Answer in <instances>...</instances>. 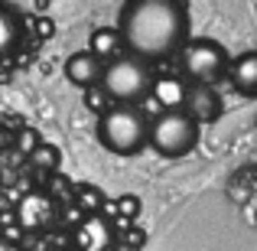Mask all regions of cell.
I'll use <instances>...</instances> for the list:
<instances>
[{
  "label": "cell",
  "mask_w": 257,
  "mask_h": 251,
  "mask_svg": "<svg viewBox=\"0 0 257 251\" xmlns=\"http://www.w3.org/2000/svg\"><path fill=\"white\" fill-rule=\"evenodd\" d=\"M104 69H107V65L101 62V59L94 56L91 49L72 52V56L65 59V78H69L72 85H78V88H94V85H101V82H104Z\"/></svg>",
  "instance_id": "cell-8"
},
{
  "label": "cell",
  "mask_w": 257,
  "mask_h": 251,
  "mask_svg": "<svg viewBox=\"0 0 257 251\" xmlns=\"http://www.w3.org/2000/svg\"><path fill=\"white\" fill-rule=\"evenodd\" d=\"M111 101V95H107V88L104 85H94V88H85V108L88 111H94L101 118V114H107L114 105H107Z\"/></svg>",
  "instance_id": "cell-19"
},
{
  "label": "cell",
  "mask_w": 257,
  "mask_h": 251,
  "mask_svg": "<svg viewBox=\"0 0 257 251\" xmlns=\"http://www.w3.org/2000/svg\"><path fill=\"white\" fill-rule=\"evenodd\" d=\"M182 111L195 121V124H212V121L221 118V98L212 85H189V98Z\"/></svg>",
  "instance_id": "cell-9"
},
{
  "label": "cell",
  "mask_w": 257,
  "mask_h": 251,
  "mask_svg": "<svg viewBox=\"0 0 257 251\" xmlns=\"http://www.w3.org/2000/svg\"><path fill=\"white\" fill-rule=\"evenodd\" d=\"M36 26H39V33H43V36H49V33L56 30V26H52L49 20H36Z\"/></svg>",
  "instance_id": "cell-21"
},
{
  "label": "cell",
  "mask_w": 257,
  "mask_h": 251,
  "mask_svg": "<svg viewBox=\"0 0 257 251\" xmlns=\"http://www.w3.org/2000/svg\"><path fill=\"white\" fill-rule=\"evenodd\" d=\"M43 144H46V140L39 137V131H36V127H30V124H23V127H20V131L13 134L10 140H7V147H13V150H17L23 160H30V157H33V153H36Z\"/></svg>",
  "instance_id": "cell-15"
},
{
  "label": "cell",
  "mask_w": 257,
  "mask_h": 251,
  "mask_svg": "<svg viewBox=\"0 0 257 251\" xmlns=\"http://www.w3.org/2000/svg\"><path fill=\"white\" fill-rule=\"evenodd\" d=\"M33 170H39V173H59V163H62V153H59V147L56 144H43L36 153H33L30 160H26Z\"/></svg>",
  "instance_id": "cell-16"
},
{
  "label": "cell",
  "mask_w": 257,
  "mask_h": 251,
  "mask_svg": "<svg viewBox=\"0 0 257 251\" xmlns=\"http://www.w3.org/2000/svg\"><path fill=\"white\" fill-rule=\"evenodd\" d=\"M20 33H23V23H20L17 10H13V7H4V13H0V46H4L7 56H10L13 46L20 43Z\"/></svg>",
  "instance_id": "cell-14"
},
{
  "label": "cell",
  "mask_w": 257,
  "mask_h": 251,
  "mask_svg": "<svg viewBox=\"0 0 257 251\" xmlns=\"http://www.w3.org/2000/svg\"><path fill=\"white\" fill-rule=\"evenodd\" d=\"M114 251H134V248H127V245H114Z\"/></svg>",
  "instance_id": "cell-22"
},
{
  "label": "cell",
  "mask_w": 257,
  "mask_h": 251,
  "mask_svg": "<svg viewBox=\"0 0 257 251\" xmlns=\"http://www.w3.org/2000/svg\"><path fill=\"white\" fill-rule=\"evenodd\" d=\"M182 69L195 85H215L218 78H228L231 59H228L225 46L215 39H192L182 49Z\"/></svg>",
  "instance_id": "cell-5"
},
{
  "label": "cell",
  "mask_w": 257,
  "mask_h": 251,
  "mask_svg": "<svg viewBox=\"0 0 257 251\" xmlns=\"http://www.w3.org/2000/svg\"><path fill=\"white\" fill-rule=\"evenodd\" d=\"M228 82L238 88L241 95L254 98L257 95V49L241 52L238 59L231 62V72H228Z\"/></svg>",
  "instance_id": "cell-12"
},
{
  "label": "cell",
  "mask_w": 257,
  "mask_h": 251,
  "mask_svg": "<svg viewBox=\"0 0 257 251\" xmlns=\"http://www.w3.org/2000/svg\"><path fill=\"white\" fill-rule=\"evenodd\" d=\"M46 193L52 196V199L59 202V206H72V202H75V183L72 180H65L62 173H52L49 176V183H46Z\"/></svg>",
  "instance_id": "cell-17"
},
{
  "label": "cell",
  "mask_w": 257,
  "mask_h": 251,
  "mask_svg": "<svg viewBox=\"0 0 257 251\" xmlns=\"http://www.w3.org/2000/svg\"><path fill=\"white\" fill-rule=\"evenodd\" d=\"M117 30L127 52L140 59H166L186 43L189 20L179 0H127L120 7Z\"/></svg>",
  "instance_id": "cell-1"
},
{
  "label": "cell",
  "mask_w": 257,
  "mask_h": 251,
  "mask_svg": "<svg viewBox=\"0 0 257 251\" xmlns=\"http://www.w3.org/2000/svg\"><path fill=\"white\" fill-rule=\"evenodd\" d=\"M17 215H20V225H23L26 235H39V232H49L52 225H59L62 206L43 189H26L17 199Z\"/></svg>",
  "instance_id": "cell-6"
},
{
  "label": "cell",
  "mask_w": 257,
  "mask_h": 251,
  "mask_svg": "<svg viewBox=\"0 0 257 251\" xmlns=\"http://www.w3.org/2000/svg\"><path fill=\"white\" fill-rule=\"evenodd\" d=\"M120 245H127V248L137 251L140 245H144V232H140V228H134V225H127L124 235H120Z\"/></svg>",
  "instance_id": "cell-20"
},
{
  "label": "cell",
  "mask_w": 257,
  "mask_h": 251,
  "mask_svg": "<svg viewBox=\"0 0 257 251\" xmlns=\"http://www.w3.org/2000/svg\"><path fill=\"white\" fill-rule=\"evenodd\" d=\"M150 98L157 101V108H163V111H182V108H186V98H189V85L176 75H160L157 82H153Z\"/></svg>",
  "instance_id": "cell-10"
},
{
  "label": "cell",
  "mask_w": 257,
  "mask_h": 251,
  "mask_svg": "<svg viewBox=\"0 0 257 251\" xmlns=\"http://www.w3.org/2000/svg\"><path fill=\"white\" fill-rule=\"evenodd\" d=\"M140 209H144L140 196H134V193L120 196V199H117V228H127V225H134V219L140 215Z\"/></svg>",
  "instance_id": "cell-18"
},
{
  "label": "cell",
  "mask_w": 257,
  "mask_h": 251,
  "mask_svg": "<svg viewBox=\"0 0 257 251\" xmlns=\"http://www.w3.org/2000/svg\"><path fill=\"white\" fill-rule=\"evenodd\" d=\"M153 72H150V62L140 56H120L114 59L111 65L104 69V85L107 95H111V101H117V105H137V101H144L147 95H153Z\"/></svg>",
  "instance_id": "cell-3"
},
{
  "label": "cell",
  "mask_w": 257,
  "mask_h": 251,
  "mask_svg": "<svg viewBox=\"0 0 257 251\" xmlns=\"http://www.w3.org/2000/svg\"><path fill=\"white\" fill-rule=\"evenodd\" d=\"M199 144V124L186 111H160L150 124V147L166 160L186 157Z\"/></svg>",
  "instance_id": "cell-4"
},
{
  "label": "cell",
  "mask_w": 257,
  "mask_h": 251,
  "mask_svg": "<svg viewBox=\"0 0 257 251\" xmlns=\"http://www.w3.org/2000/svg\"><path fill=\"white\" fill-rule=\"evenodd\" d=\"M117 225H111V219L104 215H88L82 225L72 232V248L75 251H114L117 245Z\"/></svg>",
  "instance_id": "cell-7"
},
{
  "label": "cell",
  "mask_w": 257,
  "mask_h": 251,
  "mask_svg": "<svg viewBox=\"0 0 257 251\" xmlns=\"http://www.w3.org/2000/svg\"><path fill=\"white\" fill-rule=\"evenodd\" d=\"M75 202L85 215H101L107 206V196L101 193L94 183H75Z\"/></svg>",
  "instance_id": "cell-13"
},
{
  "label": "cell",
  "mask_w": 257,
  "mask_h": 251,
  "mask_svg": "<svg viewBox=\"0 0 257 251\" xmlns=\"http://www.w3.org/2000/svg\"><path fill=\"white\" fill-rule=\"evenodd\" d=\"M69 251H75V248H69Z\"/></svg>",
  "instance_id": "cell-23"
},
{
  "label": "cell",
  "mask_w": 257,
  "mask_h": 251,
  "mask_svg": "<svg viewBox=\"0 0 257 251\" xmlns=\"http://www.w3.org/2000/svg\"><path fill=\"white\" fill-rule=\"evenodd\" d=\"M88 43H91L88 49H91L104 65H111L114 59H120V56H127V52H124L127 43H124V36H120V30H111V26H98Z\"/></svg>",
  "instance_id": "cell-11"
},
{
  "label": "cell",
  "mask_w": 257,
  "mask_h": 251,
  "mask_svg": "<svg viewBox=\"0 0 257 251\" xmlns=\"http://www.w3.org/2000/svg\"><path fill=\"white\" fill-rule=\"evenodd\" d=\"M150 124L153 118H147L137 105H114L98 118V140L117 157H134L150 144Z\"/></svg>",
  "instance_id": "cell-2"
}]
</instances>
